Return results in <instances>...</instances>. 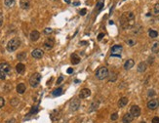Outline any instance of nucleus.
I'll return each mask as SVG.
<instances>
[{
    "label": "nucleus",
    "mask_w": 159,
    "mask_h": 123,
    "mask_svg": "<svg viewBox=\"0 0 159 123\" xmlns=\"http://www.w3.org/2000/svg\"><path fill=\"white\" fill-rule=\"evenodd\" d=\"M120 20V26L124 29H129L132 28L135 25V15L133 12H127L122 14V16L119 19Z\"/></svg>",
    "instance_id": "1"
},
{
    "label": "nucleus",
    "mask_w": 159,
    "mask_h": 123,
    "mask_svg": "<svg viewBox=\"0 0 159 123\" xmlns=\"http://www.w3.org/2000/svg\"><path fill=\"white\" fill-rule=\"evenodd\" d=\"M20 46H21V40L19 38H12L7 43L6 49L8 52H15Z\"/></svg>",
    "instance_id": "2"
},
{
    "label": "nucleus",
    "mask_w": 159,
    "mask_h": 123,
    "mask_svg": "<svg viewBox=\"0 0 159 123\" xmlns=\"http://www.w3.org/2000/svg\"><path fill=\"white\" fill-rule=\"evenodd\" d=\"M40 81H41V74L38 73V72H35V73H33L32 75L30 76V78H29V84H30V86L32 87V88H36L39 85Z\"/></svg>",
    "instance_id": "3"
},
{
    "label": "nucleus",
    "mask_w": 159,
    "mask_h": 123,
    "mask_svg": "<svg viewBox=\"0 0 159 123\" xmlns=\"http://www.w3.org/2000/svg\"><path fill=\"white\" fill-rule=\"evenodd\" d=\"M108 76V68L105 67H102L96 71V77L99 80H103Z\"/></svg>",
    "instance_id": "4"
},
{
    "label": "nucleus",
    "mask_w": 159,
    "mask_h": 123,
    "mask_svg": "<svg viewBox=\"0 0 159 123\" xmlns=\"http://www.w3.org/2000/svg\"><path fill=\"white\" fill-rule=\"evenodd\" d=\"M111 57H121V53L123 51V47L121 45H113L111 47Z\"/></svg>",
    "instance_id": "5"
},
{
    "label": "nucleus",
    "mask_w": 159,
    "mask_h": 123,
    "mask_svg": "<svg viewBox=\"0 0 159 123\" xmlns=\"http://www.w3.org/2000/svg\"><path fill=\"white\" fill-rule=\"evenodd\" d=\"M79 107H80V101H79V99H73L70 102V104H69V108L72 111H76L79 108Z\"/></svg>",
    "instance_id": "6"
},
{
    "label": "nucleus",
    "mask_w": 159,
    "mask_h": 123,
    "mask_svg": "<svg viewBox=\"0 0 159 123\" xmlns=\"http://www.w3.org/2000/svg\"><path fill=\"white\" fill-rule=\"evenodd\" d=\"M129 112H130V114L133 117H138V116H140V114H141V108H140L139 106H132Z\"/></svg>",
    "instance_id": "7"
},
{
    "label": "nucleus",
    "mask_w": 159,
    "mask_h": 123,
    "mask_svg": "<svg viewBox=\"0 0 159 123\" xmlns=\"http://www.w3.org/2000/svg\"><path fill=\"white\" fill-rule=\"evenodd\" d=\"M55 45V40L54 38H47L45 41H44V43H43V46L46 50H51L53 47H54Z\"/></svg>",
    "instance_id": "8"
},
{
    "label": "nucleus",
    "mask_w": 159,
    "mask_h": 123,
    "mask_svg": "<svg viewBox=\"0 0 159 123\" xmlns=\"http://www.w3.org/2000/svg\"><path fill=\"white\" fill-rule=\"evenodd\" d=\"M100 105H101V102L100 100H94L92 102H91V106L89 108V112H94V111H96L99 108H100Z\"/></svg>",
    "instance_id": "9"
},
{
    "label": "nucleus",
    "mask_w": 159,
    "mask_h": 123,
    "mask_svg": "<svg viewBox=\"0 0 159 123\" xmlns=\"http://www.w3.org/2000/svg\"><path fill=\"white\" fill-rule=\"evenodd\" d=\"M158 107H159V101L156 100V99H152L147 102V108L149 109H151V110L156 109Z\"/></svg>",
    "instance_id": "10"
},
{
    "label": "nucleus",
    "mask_w": 159,
    "mask_h": 123,
    "mask_svg": "<svg viewBox=\"0 0 159 123\" xmlns=\"http://www.w3.org/2000/svg\"><path fill=\"white\" fill-rule=\"evenodd\" d=\"M0 71L6 73V74L10 73V71H11V66L8 63H1L0 64Z\"/></svg>",
    "instance_id": "11"
},
{
    "label": "nucleus",
    "mask_w": 159,
    "mask_h": 123,
    "mask_svg": "<svg viewBox=\"0 0 159 123\" xmlns=\"http://www.w3.org/2000/svg\"><path fill=\"white\" fill-rule=\"evenodd\" d=\"M43 55H44V52L41 49H34L32 52H31V56H32L34 59H36V60L41 59L42 57H43Z\"/></svg>",
    "instance_id": "12"
},
{
    "label": "nucleus",
    "mask_w": 159,
    "mask_h": 123,
    "mask_svg": "<svg viewBox=\"0 0 159 123\" xmlns=\"http://www.w3.org/2000/svg\"><path fill=\"white\" fill-rule=\"evenodd\" d=\"M91 95V90L88 88H83L79 93V99H86Z\"/></svg>",
    "instance_id": "13"
},
{
    "label": "nucleus",
    "mask_w": 159,
    "mask_h": 123,
    "mask_svg": "<svg viewBox=\"0 0 159 123\" xmlns=\"http://www.w3.org/2000/svg\"><path fill=\"white\" fill-rule=\"evenodd\" d=\"M29 38H30L31 41L35 42V41H37L40 38V33L37 31V30H32V31L30 32V34H29Z\"/></svg>",
    "instance_id": "14"
},
{
    "label": "nucleus",
    "mask_w": 159,
    "mask_h": 123,
    "mask_svg": "<svg viewBox=\"0 0 159 123\" xmlns=\"http://www.w3.org/2000/svg\"><path fill=\"white\" fill-rule=\"evenodd\" d=\"M16 71L19 74H24L25 71H26V66L23 63H19L16 66Z\"/></svg>",
    "instance_id": "15"
},
{
    "label": "nucleus",
    "mask_w": 159,
    "mask_h": 123,
    "mask_svg": "<svg viewBox=\"0 0 159 123\" xmlns=\"http://www.w3.org/2000/svg\"><path fill=\"white\" fill-rule=\"evenodd\" d=\"M60 110H58V109H54L52 112H51V119H52V121H58L59 119H60Z\"/></svg>",
    "instance_id": "16"
},
{
    "label": "nucleus",
    "mask_w": 159,
    "mask_h": 123,
    "mask_svg": "<svg viewBox=\"0 0 159 123\" xmlns=\"http://www.w3.org/2000/svg\"><path fill=\"white\" fill-rule=\"evenodd\" d=\"M135 66V62H134V60H127L126 62H125V64H124V68L126 69V70H129V69H131L133 67Z\"/></svg>",
    "instance_id": "17"
},
{
    "label": "nucleus",
    "mask_w": 159,
    "mask_h": 123,
    "mask_svg": "<svg viewBox=\"0 0 159 123\" xmlns=\"http://www.w3.org/2000/svg\"><path fill=\"white\" fill-rule=\"evenodd\" d=\"M70 61H71V64L72 65H78L80 63V57L77 55V54H72L70 56Z\"/></svg>",
    "instance_id": "18"
},
{
    "label": "nucleus",
    "mask_w": 159,
    "mask_h": 123,
    "mask_svg": "<svg viewBox=\"0 0 159 123\" xmlns=\"http://www.w3.org/2000/svg\"><path fill=\"white\" fill-rule=\"evenodd\" d=\"M147 68V64L145 62H141V63L138 65V72H144Z\"/></svg>",
    "instance_id": "19"
},
{
    "label": "nucleus",
    "mask_w": 159,
    "mask_h": 123,
    "mask_svg": "<svg viewBox=\"0 0 159 123\" xmlns=\"http://www.w3.org/2000/svg\"><path fill=\"white\" fill-rule=\"evenodd\" d=\"M16 90H17V92H18L19 94L23 95L25 92H26V85H25L24 83H19V84L17 85Z\"/></svg>",
    "instance_id": "20"
},
{
    "label": "nucleus",
    "mask_w": 159,
    "mask_h": 123,
    "mask_svg": "<svg viewBox=\"0 0 159 123\" xmlns=\"http://www.w3.org/2000/svg\"><path fill=\"white\" fill-rule=\"evenodd\" d=\"M20 6H21V8L24 9V10L29 9V7H30L29 0H21V1H20Z\"/></svg>",
    "instance_id": "21"
},
{
    "label": "nucleus",
    "mask_w": 159,
    "mask_h": 123,
    "mask_svg": "<svg viewBox=\"0 0 159 123\" xmlns=\"http://www.w3.org/2000/svg\"><path fill=\"white\" fill-rule=\"evenodd\" d=\"M133 119H134V117L130 114V112H128V113L124 114V116L122 118V122L123 123H131L133 121Z\"/></svg>",
    "instance_id": "22"
},
{
    "label": "nucleus",
    "mask_w": 159,
    "mask_h": 123,
    "mask_svg": "<svg viewBox=\"0 0 159 123\" xmlns=\"http://www.w3.org/2000/svg\"><path fill=\"white\" fill-rule=\"evenodd\" d=\"M127 104H128V98H126V97H122L118 101V107L119 108H124V107L127 106Z\"/></svg>",
    "instance_id": "23"
},
{
    "label": "nucleus",
    "mask_w": 159,
    "mask_h": 123,
    "mask_svg": "<svg viewBox=\"0 0 159 123\" xmlns=\"http://www.w3.org/2000/svg\"><path fill=\"white\" fill-rule=\"evenodd\" d=\"M62 94V87H59V88H56L55 90H53L52 92V95L54 97H58V96H61Z\"/></svg>",
    "instance_id": "24"
},
{
    "label": "nucleus",
    "mask_w": 159,
    "mask_h": 123,
    "mask_svg": "<svg viewBox=\"0 0 159 123\" xmlns=\"http://www.w3.org/2000/svg\"><path fill=\"white\" fill-rule=\"evenodd\" d=\"M151 51H152V53H154V54L159 53V41H156V42L153 43V45L151 47Z\"/></svg>",
    "instance_id": "25"
},
{
    "label": "nucleus",
    "mask_w": 159,
    "mask_h": 123,
    "mask_svg": "<svg viewBox=\"0 0 159 123\" xmlns=\"http://www.w3.org/2000/svg\"><path fill=\"white\" fill-rule=\"evenodd\" d=\"M39 108H38V106H33L32 108H31L30 111H29V113L26 115V116H30V115H33V114H36L37 112H38Z\"/></svg>",
    "instance_id": "26"
},
{
    "label": "nucleus",
    "mask_w": 159,
    "mask_h": 123,
    "mask_svg": "<svg viewBox=\"0 0 159 123\" xmlns=\"http://www.w3.org/2000/svg\"><path fill=\"white\" fill-rule=\"evenodd\" d=\"M103 3H104V0H99L98 3H97V12H101L102 9L103 8Z\"/></svg>",
    "instance_id": "27"
},
{
    "label": "nucleus",
    "mask_w": 159,
    "mask_h": 123,
    "mask_svg": "<svg viewBox=\"0 0 159 123\" xmlns=\"http://www.w3.org/2000/svg\"><path fill=\"white\" fill-rule=\"evenodd\" d=\"M17 58H18V60L19 61H25L26 59V52H22V53H20V54H18V56H17Z\"/></svg>",
    "instance_id": "28"
},
{
    "label": "nucleus",
    "mask_w": 159,
    "mask_h": 123,
    "mask_svg": "<svg viewBox=\"0 0 159 123\" xmlns=\"http://www.w3.org/2000/svg\"><path fill=\"white\" fill-rule=\"evenodd\" d=\"M148 34H149V37L150 38H156L158 36V32L156 30H153V29H149V31H148Z\"/></svg>",
    "instance_id": "29"
},
{
    "label": "nucleus",
    "mask_w": 159,
    "mask_h": 123,
    "mask_svg": "<svg viewBox=\"0 0 159 123\" xmlns=\"http://www.w3.org/2000/svg\"><path fill=\"white\" fill-rule=\"evenodd\" d=\"M14 4H15V0H5V1H4V5L6 7H8V8L12 7Z\"/></svg>",
    "instance_id": "30"
},
{
    "label": "nucleus",
    "mask_w": 159,
    "mask_h": 123,
    "mask_svg": "<svg viewBox=\"0 0 159 123\" xmlns=\"http://www.w3.org/2000/svg\"><path fill=\"white\" fill-rule=\"evenodd\" d=\"M153 12L156 16H159V3H156L154 5V8H153Z\"/></svg>",
    "instance_id": "31"
},
{
    "label": "nucleus",
    "mask_w": 159,
    "mask_h": 123,
    "mask_svg": "<svg viewBox=\"0 0 159 123\" xmlns=\"http://www.w3.org/2000/svg\"><path fill=\"white\" fill-rule=\"evenodd\" d=\"M11 102V105L13 106V107H16V106H18L19 105V100L18 99H16V98H14V99H12L11 100V102Z\"/></svg>",
    "instance_id": "32"
},
{
    "label": "nucleus",
    "mask_w": 159,
    "mask_h": 123,
    "mask_svg": "<svg viewBox=\"0 0 159 123\" xmlns=\"http://www.w3.org/2000/svg\"><path fill=\"white\" fill-rule=\"evenodd\" d=\"M117 118H118V113H117V112H114V113H112L111 116H110V119H111L112 121L117 120Z\"/></svg>",
    "instance_id": "33"
},
{
    "label": "nucleus",
    "mask_w": 159,
    "mask_h": 123,
    "mask_svg": "<svg viewBox=\"0 0 159 123\" xmlns=\"http://www.w3.org/2000/svg\"><path fill=\"white\" fill-rule=\"evenodd\" d=\"M44 34H51L52 32H53V29L52 28H50V27H47V28H45L44 29Z\"/></svg>",
    "instance_id": "34"
},
{
    "label": "nucleus",
    "mask_w": 159,
    "mask_h": 123,
    "mask_svg": "<svg viewBox=\"0 0 159 123\" xmlns=\"http://www.w3.org/2000/svg\"><path fill=\"white\" fill-rule=\"evenodd\" d=\"M127 44H128L129 46H133V45L136 44V41L133 40V39H128V40H127Z\"/></svg>",
    "instance_id": "35"
},
{
    "label": "nucleus",
    "mask_w": 159,
    "mask_h": 123,
    "mask_svg": "<svg viewBox=\"0 0 159 123\" xmlns=\"http://www.w3.org/2000/svg\"><path fill=\"white\" fill-rule=\"evenodd\" d=\"M6 77H7V74H6V73H4V72H1V71H0V79H1V80H5V79H6Z\"/></svg>",
    "instance_id": "36"
},
{
    "label": "nucleus",
    "mask_w": 159,
    "mask_h": 123,
    "mask_svg": "<svg viewBox=\"0 0 159 123\" xmlns=\"http://www.w3.org/2000/svg\"><path fill=\"white\" fill-rule=\"evenodd\" d=\"M154 95H155V91L154 90H149V91H148V94H147L148 97H152Z\"/></svg>",
    "instance_id": "37"
},
{
    "label": "nucleus",
    "mask_w": 159,
    "mask_h": 123,
    "mask_svg": "<svg viewBox=\"0 0 159 123\" xmlns=\"http://www.w3.org/2000/svg\"><path fill=\"white\" fill-rule=\"evenodd\" d=\"M4 105H5V100L2 97H0V108H1Z\"/></svg>",
    "instance_id": "38"
},
{
    "label": "nucleus",
    "mask_w": 159,
    "mask_h": 123,
    "mask_svg": "<svg viewBox=\"0 0 159 123\" xmlns=\"http://www.w3.org/2000/svg\"><path fill=\"white\" fill-rule=\"evenodd\" d=\"M151 123H159V117H157V116L153 117L151 120Z\"/></svg>",
    "instance_id": "39"
},
{
    "label": "nucleus",
    "mask_w": 159,
    "mask_h": 123,
    "mask_svg": "<svg viewBox=\"0 0 159 123\" xmlns=\"http://www.w3.org/2000/svg\"><path fill=\"white\" fill-rule=\"evenodd\" d=\"M86 13H87V10H86V9H82L81 11L79 12V14H80L81 16H84V15H86Z\"/></svg>",
    "instance_id": "40"
},
{
    "label": "nucleus",
    "mask_w": 159,
    "mask_h": 123,
    "mask_svg": "<svg viewBox=\"0 0 159 123\" xmlns=\"http://www.w3.org/2000/svg\"><path fill=\"white\" fill-rule=\"evenodd\" d=\"M2 25H3V15L0 13V27L2 26Z\"/></svg>",
    "instance_id": "41"
},
{
    "label": "nucleus",
    "mask_w": 159,
    "mask_h": 123,
    "mask_svg": "<svg viewBox=\"0 0 159 123\" xmlns=\"http://www.w3.org/2000/svg\"><path fill=\"white\" fill-rule=\"evenodd\" d=\"M67 72L68 74H71V73L73 72V68H72V67H68L67 70Z\"/></svg>",
    "instance_id": "42"
},
{
    "label": "nucleus",
    "mask_w": 159,
    "mask_h": 123,
    "mask_svg": "<svg viewBox=\"0 0 159 123\" xmlns=\"http://www.w3.org/2000/svg\"><path fill=\"white\" fill-rule=\"evenodd\" d=\"M103 36H104V33H100V34L98 35V40H102Z\"/></svg>",
    "instance_id": "43"
},
{
    "label": "nucleus",
    "mask_w": 159,
    "mask_h": 123,
    "mask_svg": "<svg viewBox=\"0 0 159 123\" xmlns=\"http://www.w3.org/2000/svg\"><path fill=\"white\" fill-rule=\"evenodd\" d=\"M62 79H63V78H62V76H60V78H59V79H58V81H57V84H60L61 82L62 81Z\"/></svg>",
    "instance_id": "44"
},
{
    "label": "nucleus",
    "mask_w": 159,
    "mask_h": 123,
    "mask_svg": "<svg viewBox=\"0 0 159 123\" xmlns=\"http://www.w3.org/2000/svg\"><path fill=\"white\" fill-rule=\"evenodd\" d=\"M73 5H74V6H78V5H80V2H79V1H76V2L73 3Z\"/></svg>",
    "instance_id": "45"
},
{
    "label": "nucleus",
    "mask_w": 159,
    "mask_h": 123,
    "mask_svg": "<svg viewBox=\"0 0 159 123\" xmlns=\"http://www.w3.org/2000/svg\"><path fill=\"white\" fill-rule=\"evenodd\" d=\"M65 2H67V4H69L70 3V0H65Z\"/></svg>",
    "instance_id": "46"
},
{
    "label": "nucleus",
    "mask_w": 159,
    "mask_h": 123,
    "mask_svg": "<svg viewBox=\"0 0 159 123\" xmlns=\"http://www.w3.org/2000/svg\"><path fill=\"white\" fill-rule=\"evenodd\" d=\"M141 123H145V122H144V121H142V122H141Z\"/></svg>",
    "instance_id": "47"
}]
</instances>
